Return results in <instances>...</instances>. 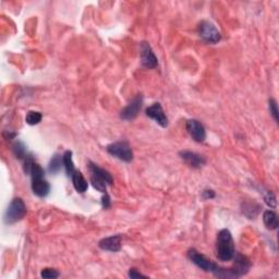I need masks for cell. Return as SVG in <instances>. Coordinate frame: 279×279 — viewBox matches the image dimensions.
Returning <instances> with one entry per match:
<instances>
[{
  "mask_svg": "<svg viewBox=\"0 0 279 279\" xmlns=\"http://www.w3.org/2000/svg\"><path fill=\"white\" fill-rule=\"evenodd\" d=\"M180 157L185 160V163L190 166L192 168H201L203 167L204 165L206 163V159L202 155L194 153V152H190V151H182L180 152Z\"/></svg>",
  "mask_w": 279,
  "mask_h": 279,
  "instance_id": "13",
  "label": "cell"
},
{
  "mask_svg": "<svg viewBox=\"0 0 279 279\" xmlns=\"http://www.w3.org/2000/svg\"><path fill=\"white\" fill-rule=\"evenodd\" d=\"M264 201L267 205L272 208H275L277 205L276 196L272 191H266V193L264 194Z\"/></svg>",
  "mask_w": 279,
  "mask_h": 279,
  "instance_id": "22",
  "label": "cell"
},
{
  "mask_svg": "<svg viewBox=\"0 0 279 279\" xmlns=\"http://www.w3.org/2000/svg\"><path fill=\"white\" fill-rule=\"evenodd\" d=\"M260 209L261 207L259 205H256V204L249 203V204H244L242 212L246 217H249L250 219H254L257 216V214L260 213Z\"/></svg>",
  "mask_w": 279,
  "mask_h": 279,
  "instance_id": "19",
  "label": "cell"
},
{
  "mask_svg": "<svg viewBox=\"0 0 279 279\" xmlns=\"http://www.w3.org/2000/svg\"><path fill=\"white\" fill-rule=\"evenodd\" d=\"M268 107H270V111L271 115L273 116L274 120L276 122H278V106H277V101L275 99H270L268 101Z\"/></svg>",
  "mask_w": 279,
  "mask_h": 279,
  "instance_id": "23",
  "label": "cell"
},
{
  "mask_svg": "<svg viewBox=\"0 0 279 279\" xmlns=\"http://www.w3.org/2000/svg\"><path fill=\"white\" fill-rule=\"evenodd\" d=\"M13 152H14V155L17 156V158H20V159H22V158H25L26 156H28V154H26V151H25V147L22 143H15L14 145H13Z\"/></svg>",
  "mask_w": 279,
  "mask_h": 279,
  "instance_id": "21",
  "label": "cell"
},
{
  "mask_svg": "<svg viewBox=\"0 0 279 279\" xmlns=\"http://www.w3.org/2000/svg\"><path fill=\"white\" fill-rule=\"evenodd\" d=\"M41 276L43 278H48V279L58 278L59 273L56 270H52V268H44V270H43L41 273Z\"/></svg>",
  "mask_w": 279,
  "mask_h": 279,
  "instance_id": "24",
  "label": "cell"
},
{
  "mask_svg": "<svg viewBox=\"0 0 279 279\" xmlns=\"http://www.w3.org/2000/svg\"><path fill=\"white\" fill-rule=\"evenodd\" d=\"M104 194L105 195L103 196V198H101V204H103V207L107 209L111 206V201H110V196L107 194V193H104Z\"/></svg>",
  "mask_w": 279,
  "mask_h": 279,
  "instance_id": "26",
  "label": "cell"
},
{
  "mask_svg": "<svg viewBox=\"0 0 279 279\" xmlns=\"http://www.w3.org/2000/svg\"><path fill=\"white\" fill-rule=\"evenodd\" d=\"M198 34L209 44H217L222 40V35L216 29V26L208 21H202L198 25Z\"/></svg>",
  "mask_w": 279,
  "mask_h": 279,
  "instance_id": "8",
  "label": "cell"
},
{
  "mask_svg": "<svg viewBox=\"0 0 279 279\" xmlns=\"http://www.w3.org/2000/svg\"><path fill=\"white\" fill-rule=\"evenodd\" d=\"M128 276L130 278H147V276L143 275V274L138 272V270H136V268H131V270L129 271Z\"/></svg>",
  "mask_w": 279,
  "mask_h": 279,
  "instance_id": "25",
  "label": "cell"
},
{
  "mask_svg": "<svg viewBox=\"0 0 279 279\" xmlns=\"http://www.w3.org/2000/svg\"><path fill=\"white\" fill-rule=\"evenodd\" d=\"M202 196L204 200H211V198L215 197V192L213 190H204L202 192Z\"/></svg>",
  "mask_w": 279,
  "mask_h": 279,
  "instance_id": "27",
  "label": "cell"
},
{
  "mask_svg": "<svg viewBox=\"0 0 279 279\" xmlns=\"http://www.w3.org/2000/svg\"><path fill=\"white\" fill-rule=\"evenodd\" d=\"M88 167L91 174V182H92L93 186L97 191L101 193H106L107 186H110L112 185V182H114L110 173H108V171L103 168L98 167L97 165L92 162L89 163Z\"/></svg>",
  "mask_w": 279,
  "mask_h": 279,
  "instance_id": "3",
  "label": "cell"
},
{
  "mask_svg": "<svg viewBox=\"0 0 279 279\" xmlns=\"http://www.w3.org/2000/svg\"><path fill=\"white\" fill-rule=\"evenodd\" d=\"M186 129L187 133L190 134V137L194 140L195 142L202 143L205 141L206 139V131L205 128L202 123L196 119H190L186 123Z\"/></svg>",
  "mask_w": 279,
  "mask_h": 279,
  "instance_id": "10",
  "label": "cell"
},
{
  "mask_svg": "<svg viewBox=\"0 0 279 279\" xmlns=\"http://www.w3.org/2000/svg\"><path fill=\"white\" fill-rule=\"evenodd\" d=\"M98 246L104 251L118 252L121 249V235L116 234L108 238H104L99 241Z\"/></svg>",
  "mask_w": 279,
  "mask_h": 279,
  "instance_id": "14",
  "label": "cell"
},
{
  "mask_svg": "<svg viewBox=\"0 0 279 279\" xmlns=\"http://www.w3.org/2000/svg\"><path fill=\"white\" fill-rule=\"evenodd\" d=\"M26 215V206L22 198L15 197L10 203L6 214H4V223L7 225H13L20 222Z\"/></svg>",
  "mask_w": 279,
  "mask_h": 279,
  "instance_id": "4",
  "label": "cell"
},
{
  "mask_svg": "<svg viewBox=\"0 0 279 279\" xmlns=\"http://www.w3.org/2000/svg\"><path fill=\"white\" fill-rule=\"evenodd\" d=\"M232 260H234L233 265L230 268H227L228 278L241 277L249 272V270L251 268V262L248 257L242 254L235 253Z\"/></svg>",
  "mask_w": 279,
  "mask_h": 279,
  "instance_id": "7",
  "label": "cell"
},
{
  "mask_svg": "<svg viewBox=\"0 0 279 279\" xmlns=\"http://www.w3.org/2000/svg\"><path fill=\"white\" fill-rule=\"evenodd\" d=\"M42 118L43 116L40 111H29L28 115L25 117V121L30 126H35L39 125L42 121Z\"/></svg>",
  "mask_w": 279,
  "mask_h": 279,
  "instance_id": "20",
  "label": "cell"
},
{
  "mask_svg": "<svg viewBox=\"0 0 279 279\" xmlns=\"http://www.w3.org/2000/svg\"><path fill=\"white\" fill-rule=\"evenodd\" d=\"M107 152H108L111 156H114L118 159L122 160V162L130 163L133 160V152L131 146L129 145L128 142L121 141L109 144L107 146Z\"/></svg>",
  "mask_w": 279,
  "mask_h": 279,
  "instance_id": "6",
  "label": "cell"
},
{
  "mask_svg": "<svg viewBox=\"0 0 279 279\" xmlns=\"http://www.w3.org/2000/svg\"><path fill=\"white\" fill-rule=\"evenodd\" d=\"M30 176L32 177V191L36 196L45 197L49 194L50 186L45 180V171L39 164H33Z\"/></svg>",
  "mask_w": 279,
  "mask_h": 279,
  "instance_id": "2",
  "label": "cell"
},
{
  "mask_svg": "<svg viewBox=\"0 0 279 279\" xmlns=\"http://www.w3.org/2000/svg\"><path fill=\"white\" fill-rule=\"evenodd\" d=\"M140 50H141V62L144 67L147 69H154L157 67V58L148 43L142 42L141 46H140Z\"/></svg>",
  "mask_w": 279,
  "mask_h": 279,
  "instance_id": "11",
  "label": "cell"
},
{
  "mask_svg": "<svg viewBox=\"0 0 279 279\" xmlns=\"http://www.w3.org/2000/svg\"><path fill=\"white\" fill-rule=\"evenodd\" d=\"M63 159V166L66 168V173L68 177H71L74 171H76V167H74L73 160H72V152L71 151H66L62 156Z\"/></svg>",
  "mask_w": 279,
  "mask_h": 279,
  "instance_id": "17",
  "label": "cell"
},
{
  "mask_svg": "<svg viewBox=\"0 0 279 279\" xmlns=\"http://www.w3.org/2000/svg\"><path fill=\"white\" fill-rule=\"evenodd\" d=\"M63 165V159L60 155L55 154L50 159V163L48 165V171L50 174H58L61 169V166Z\"/></svg>",
  "mask_w": 279,
  "mask_h": 279,
  "instance_id": "18",
  "label": "cell"
},
{
  "mask_svg": "<svg viewBox=\"0 0 279 279\" xmlns=\"http://www.w3.org/2000/svg\"><path fill=\"white\" fill-rule=\"evenodd\" d=\"M263 222H264L265 226L267 229L270 230H276L278 228V216L277 214L274 211H265L264 214H263Z\"/></svg>",
  "mask_w": 279,
  "mask_h": 279,
  "instance_id": "16",
  "label": "cell"
},
{
  "mask_svg": "<svg viewBox=\"0 0 279 279\" xmlns=\"http://www.w3.org/2000/svg\"><path fill=\"white\" fill-rule=\"evenodd\" d=\"M143 106V96L142 94L137 95L134 97L131 103L128 106H126L120 112V118L123 120H133L136 119L139 112L141 111V108Z\"/></svg>",
  "mask_w": 279,
  "mask_h": 279,
  "instance_id": "9",
  "label": "cell"
},
{
  "mask_svg": "<svg viewBox=\"0 0 279 279\" xmlns=\"http://www.w3.org/2000/svg\"><path fill=\"white\" fill-rule=\"evenodd\" d=\"M235 254L232 234L228 229H223L217 234L216 255L219 261L229 262Z\"/></svg>",
  "mask_w": 279,
  "mask_h": 279,
  "instance_id": "1",
  "label": "cell"
},
{
  "mask_svg": "<svg viewBox=\"0 0 279 279\" xmlns=\"http://www.w3.org/2000/svg\"><path fill=\"white\" fill-rule=\"evenodd\" d=\"M145 112L147 117L158 123L160 127L166 128L168 126V118L165 115L163 107L159 103H154L152 106H149Z\"/></svg>",
  "mask_w": 279,
  "mask_h": 279,
  "instance_id": "12",
  "label": "cell"
},
{
  "mask_svg": "<svg viewBox=\"0 0 279 279\" xmlns=\"http://www.w3.org/2000/svg\"><path fill=\"white\" fill-rule=\"evenodd\" d=\"M71 179H72V184H73L74 189L77 190V192H79V193L87 192L88 187H89V184H88V181L85 180L83 175L80 173V171H78V170L74 171V174L71 176Z\"/></svg>",
  "mask_w": 279,
  "mask_h": 279,
  "instance_id": "15",
  "label": "cell"
},
{
  "mask_svg": "<svg viewBox=\"0 0 279 279\" xmlns=\"http://www.w3.org/2000/svg\"><path fill=\"white\" fill-rule=\"evenodd\" d=\"M187 259H189L193 264L196 265L198 268H201L204 272L212 273L213 275H217L218 271L221 270V266H218L215 263L208 260L206 256L201 254L195 249H190L187 251Z\"/></svg>",
  "mask_w": 279,
  "mask_h": 279,
  "instance_id": "5",
  "label": "cell"
}]
</instances>
